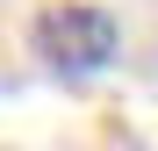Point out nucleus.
<instances>
[{
    "mask_svg": "<svg viewBox=\"0 0 158 151\" xmlns=\"http://www.w3.org/2000/svg\"><path fill=\"white\" fill-rule=\"evenodd\" d=\"M29 50H36L50 72H65V79H86V72L115 65L122 22L108 7H94V0H50V7L29 22Z\"/></svg>",
    "mask_w": 158,
    "mask_h": 151,
    "instance_id": "1",
    "label": "nucleus"
}]
</instances>
